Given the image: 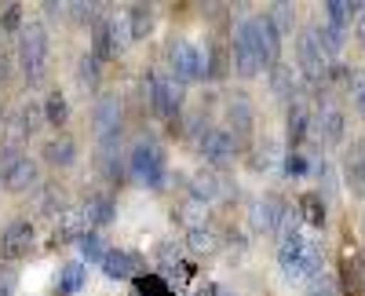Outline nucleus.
I'll return each instance as SVG.
<instances>
[{
	"mask_svg": "<svg viewBox=\"0 0 365 296\" xmlns=\"http://www.w3.org/2000/svg\"><path fill=\"white\" fill-rule=\"evenodd\" d=\"M278 267L289 282H299V278H318L322 275V249L303 238V234H285L282 245H278Z\"/></svg>",
	"mask_w": 365,
	"mask_h": 296,
	"instance_id": "nucleus-1",
	"label": "nucleus"
},
{
	"mask_svg": "<svg viewBox=\"0 0 365 296\" xmlns=\"http://www.w3.org/2000/svg\"><path fill=\"white\" fill-rule=\"evenodd\" d=\"M48 29L44 22H26L19 29V63H22V73L29 84H37L44 77V66H48Z\"/></svg>",
	"mask_w": 365,
	"mask_h": 296,
	"instance_id": "nucleus-2",
	"label": "nucleus"
},
{
	"mask_svg": "<svg viewBox=\"0 0 365 296\" xmlns=\"http://www.w3.org/2000/svg\"><path fill=\"white\" fill-rule=\"evenodd\" d=\"M128 168L132 175L143 183V187H165V175H168V165H165V150L154 143V139H139L128 154Z\"/></svg>",
	"mask_w": 365,
	"mask_h": 296,
	"instance_id": "nucleus-3",
	"label": "nucleus"
},
{
	"mask_svg": "<svg viewBox=\"0 0 365 296\" xmlns=\"http://www.w3.org/2000/svg\"><path fill=\"white\" fill-rule=\"evenodd\" d=\"M208 73V55L190 44V41H172L168 44V77L175 84H190V81H201Z\"/></svg>",
	"mask_w": 365,
	"mask_h": 296,
	"instance_id": "nucleus-4",
	"label": "nucleus"
},
{
	"mask_svg": "<svg viewBox=\"0 0 365 296\" xmlns=\"http://www.w3.org/2000/svg\"><path fill=\"white\" fill-rule=\"evenodd\" d=\"M146 96H150V106H154L161 117L175 121L179 110H182V84H175L168 73H150L146 77Z\"/></svg>",
	"mask_w": 365,
	"mask_h": 296,
	"instance_id": "nucleus-5",
	"label": "nucleus"
},
{
	"mask_svg": "<svg viewBox=\"0 0 365 296\" xmlns=\"http://www.w3.org/2000/svg\"><path fill=\"white\" fill-rule=\"evenodd\" d=\"M296 58H299V73L307 84H322L325 73H329V63H325V55L318 51V41L311 29H303L299 41H296Z\"/></svg>",
	"mask_w": 365,
	"mask_h": 296,
	"instance_id": "nucleus-6",
	"label": "nucleus"
},
{
	"mask_svg": "<svg viewBox=\"0 0 365 296\" xmlns=\"http://www.w3.org/2000/svg\"><path fill=\"white\" fill-rule=\"evenodd\" d=\"M252 223H256V230H263V234H285L289 205H285L278 194H263V198L252 205Z\"/></svg>",
	"mask_w": 365,
	"mask_h": 296,
	"instance_id": "nucleus-7",
	"label": "nucleus"
},
{
	"mask_svg": "<svg viewBox=\"0 0 365 296\" xmlns=\"http://www.w3.org/2000/svg\"><path fill=\"white\" fill-rule=\"evenodd\" d=\"M249 34H252V44H256L259 63H263V66H274V63H278V55H282V34L274 29V22H270L267 15L249 19Z\"/></svg>",
	"mask_w": 365,
	"mask_h": 296,
	"instance_id": "nucleus-8",
	"label": "nucleus"
},
{
	"mask_svg": "<svg viewBox=\"0 0 365 296\" xmlns=\"http://www.w3.org/2000/svg\"><path fill=\"white\" fill-rule=\"evenodd\" d=\"M197 150H201V158H205L212 168H223V165H230L234 154H237V139H234L227 128H208V132L201 136V143H197Z\"/></svg>",
	"mask_w": 365,
	"mask_h": 296,
	"instance_id": "nucleus-9",
	"label": "nucleus"
},
{
	"mask_svg": "<svg viewBox=\"0 0 365 296\" xmlns=\"http://www.w3.org/2000/svg\"><path fill=\"white\" fill-rule=\"evenodd\" d=\"M230 58H234V73L237 77H256L263 70L259 55H256V44H252V34H249V19L234 29V48H230Z\"/></svg>",
	"mask_w": 365,
	"mask_h": 296,
	"instance_id": "nucleus-10",
	"label": "nucleus"
},
{
	"mask_svg": "<svg viewBox=\"0 0 365 296\" xmlns=\"http://www.w3.org/2000/svg\"><path fill=\"white\" fill-rule=\"evenodd\" d=\"M120 99L117 96H103L99 103H96V113H91V125H96V136H99V143H103V150H110L113 146V139H117V132H120Z\"/></svg>",
	"mask_w": 365,
	"mask_h": 296,
	"instance_id": "nucleus-11",
	"label": "nucleus"
},
{
	"mask_svg": "<svg viewBox=\"0 0 365 296\" xmlns=\"http://www.w3.org/2000/svg\"><path fill=\"white\" fill-rule=\"evenodd\" d=\"M29 249H34V223L29 220H11L0 234V256L4 260H22Z\"/></svg>",
	"mask_w": 365,
	"mask_h": 296,
	"instance_id": "nucleus-12",
	"label": "nucleus"
},
{
	"mask_svg": "<svg viewBox=\"0 0 365 296\" xmlns=\"http://www.w3.org/2000/svg\"><path fill=\"white\" fill-rule=\"evenodd\" d=\"M227 125H230V136L241 139V136H249L252 125H256V110H252V99L245 92H234L227 99Z\"/></svg>",
	"mask_w": 365,
	"mask_h": 296,
	"instance_id": "nucleus-13",
	"label": "nucleus"
},
{
	"mask_svg": "<svg viewBox=\"0 0 365 296\" xmlns=\"http://www.w3.org/2000/svg\"><path fill=\"white\" fill-rule=\"evenodd\" d=\"M311 34H314V41H318V51L325 55V63H336V58L344 55V44H347V29H336V26H329V22H322V26H311Z\"/></svg>",
	"mask_w": 365,
	"mask_h": 296,
	"instance_id": "nucleus-14",
	"label": "nucleus"
},
{
	"mask_svg": "<svg viewBox=\"0 0 365 296\" xmlns=\"http://www.w3.org/2000/svg\"><path fill=\"white\" fill-rule=\"evenodd\" d=\"M37 183H41V168L29 161V158H22L8 175H4V187L11 190V194H26V190H37Z\"/></svg>",
	"mask_w": 365,
	"mask_h": 296,
	"instance_id": "nucleus-15",
	"label": "nucleus"
},
{
	"mask_svg": "<svg viewBox=\"0 0 365 296\" xmlns=\"http://www.w3.org/2000/svg\"><path fill=\"white\" fill-rule=\"evenodd\" d=\"M41 121H44V106H37V103H26L22 110H19V117L11 121V146H19L22 139H29L37 128H41Z\"/></svg>",
	"mask_w": 365,
	"mask_h": 296,
	"instance_id": "nucleus-16",
	"label": "nucleus"
},
{
	"mask_svg": "<svg viewBox=\"0 0 365 296\" xmlns=\"http://www.w3.org/2000/svg\"><path fill=\"white\" fill-rule=\"evenodd\" d=\"M84 227H110L113 223V201L106 194H88V201L81 205Z\"/></svg>",
	"mask_w": 365,
	"mask_h": 296,
	"instance_id": "nucleus-17",
	"label": "nucleus"
},
{
	"mask_svg": "<svg viewBox=\"0 0 365 296\" xmlns=\"http://www.w3.org/2000/svg\"><path fill=\"white\" fill-rule=\"evenodd\" d=\"M44 161L48 165H55V168H70L73 161H77V143L70 139V136H58V139H48L44 143Z\"/></svg>",
	"mask_w": 365,
	"mask_h": 296,
	"instance_id": "nucleus-18",
	"label": "nucleus"
},
{
	"mask_svg": "<svg viewBox=\"0 0 365 296\" xmlns=\"http://www.w3.org/2000/svg\"><path fill=\"white\" fill-rule=\"evenodd\" d=\"M318 136H322V143H329V146H340V143H344V136H347V121H344V113H340L336 106L322 110Z\"/></svg>",
	"mask_w": 365,
	"mask_h": 296,
	"instance_id": "nucleus-19",
	"label": "nucleus"
},
{
	"mask_svg": "<svg viewBox=\"0 0 365 296\" xmlns=\"http://www.w3.org/2000/svg\"><path fill=\"white\" fill-rule=\"evenodd\" d=\"M88 282V267H84V260H70L63 263V271H58V292L63 296H77Z\"/></svg>",
	"mask_w": 365,
	"mask_h": 296,
	"instance_id": "nucleus-20",
	"label": "nucleus"
},
{
	"mask_svg": "<svg viewBox=\"0 0 365 296\" xmlns=\"http://www.w3.org/2000/svg\"><path fill=\"white\" fill-rule=\"evenodd\" d=\"M358 15H361V4H354V0H329L325 4V22L336 29H347L351 22H358Z\"/></svg>",
	"mask_w": 365,
	"mask_h": 296,
	"instance_id": "nucleus-21",
	"label": "nucleus"
},
{
	"mask_svg": "<svg viewBox=\"0 0 365 296\" xmlns=\"http://www.w3.org/2000/svg\"><path fill=\"white\" fill-rule=\"evenodd\" d=\"M190 198L197 201V205H208V201H216L220 194H223V183L216 180L212 172H197V175H190Z\"/></svg>",
	"mask_w": 365,
	"mask_h": 296,
	"instance_id": "nucleus-22",
	"label": "nucleus"
},
{
	"mask_svg": "<svg viewBox=\"0 0 365 296\" xmlns=\"http://www.w3.org/2000/svg\"><path fill=\"white\" fill-rule=\"evenodd\" d=\"M187 249L197 252V256H208V252H216L220 249V238H216V230H212L208 223H197L187 230Z\"/></svg>",
	"mask_w": 365,
	"mask_h": 296,
	"instance_id": "nucleus-23",
	"label": "nucleus"
},
{
	"mask_svg": "<svg viewBox=\"0 0 365 296\" xmlns=\"http://www.w3.org/2000/svg\"><path fill=\"white\" fill-rule=\"evenodd\" d=\"M103 267V275L106 278H128L132 271H135V256L132 252H125V249H110L106 252V260L99 263Z\"/></svg>",
	"mask_w": 365,
	"mask_h": 296,
	"instance_id": "nucleus-24",
	"label": "nucleus"
},
{
	"mask_svg": "<svg viewBox=\"0 0 365 296\" xmlns=\"http://www.w3.org/2000/svg\"><path fill=\"white\" fill-rule=\"evenodd\" d=\"M270 92L278 99H292L296 96V73H292V66L282 63V58L270 66Z\"/></svg>",
	"mask_w": 365,
	"mask_h": 296,
	"instance_id": "nucleus-25",
	"label": "nucleus"
},
{
	"mask_svg": "<svg viewBox=\"0 0 365 296\" xmlns=\"http://www.w3.org/2000/svg\"><path fill=\"white\" fill-rule=\"evenodd\" d=\"M125 19H128V29H132V41H143L150 29H154V8L150 4H132Z\"/></svg>",
	"mask_w": 365,
	"mask_h": 296,
	"instance_id": "nucleus-26",
	"label": "nucleus"
},
{
	"mask_svg": "<svg viewBox=\"0 0 365 296\" xmlns=\"http://www.w3.org/2000/svg\"><path fill=\"white\" fill-rule=\"evenodd\" d=\"M77 245H81V260H84V263H103V260H106V252H110L99 230H84Z\"/></svg>",
	"mask_w": 365,
	"mask_h": 296,
	"instance_id": "nucleus-27",
	"label": "nucleus"
},
{
	"mask_svg": "<svg viewBox=\"0 0 365 296\" xmlns=\"http://www.w3.org/2000/svg\"><path fill=\"white\" fill-rule=\"evenodd\" d=\"M81 234H84V216L81 209H66L63 216H58V227H55V238L58 242H81Z\"/></svg>",
	"mask_w": 365,
	"mask_h": 296,
	"instance_id": "nucleus-28",
	"label": "nucleus"
},
{
	"mask_svg": "<svg viewBox=\"0 0 365 296\" xmlns=\"http://www.w3.org/2000/svg\"><path fill=\"white\" fill-rule=\"evenodd\" d=\"M307 132H311V117H307V110H303L299 103H292V106H289V143L299 146L303 139H307Z\"/></svg>",
	"mask_w": 365,
	"mask_h": 296,
	"instance_id": "nucleus-29",
	"label": "nucleus"
},
{
	"mask_svg": "<svg viewBox=\"0 0 365 296\" xmlns=\"http://www.w3.org/2000/svg\"><path fill=\"white\" fill-rule=\"evenodd\" d=\"M299 216L307 220L311 227H322L325 223V201H322V194H303L299 198Z\"/></svg>",
	"mask_w": 365,
	"mask_h": 296,
	"instance_id": "nucleus-30",
	"label": "nucleus"
},
{
	"mask_svg": "<svg viewBox=\"0 0 365 296\" xmlns=\"http://www.w3.org/2000/svg\"><path fill=\"white\" fill-rule=\"evenodd\" d=\"M66 117H70L66 96H63V92H51V96L44 99V121H48V125H66Z\"/></svg>",
	"mask_w": 365,
	"mask_h": 296,
	"instance_id": "nucleus-31",
	"label": "nucleus"
},
{
	"mask_svg": "<svg viewBox=\"0 0 365 296\" xmlns=\"http://www.w3.org/2000/svg\"><path fill=\"white\" fill-rule=\"evenodd\" d=\"M267 19L274 22V29H278V34H282V37H289V34H292V26H296V15H292V4H274Z\"/></svg>",
	"mask_w": 365,
	"mask_h": 296,
	"instance_id": "nucleus-32",
	"label": "nucleus"
},
{
	"mask_svg": "<svg viewBox=\"0 0 365 296\" xmlns=\"http://www.w3.org/2000/svg\"><path fill=\"white\" fill-rule=\"evenodd\" d=\"M37 209H41V216H48V220L63 216V213H66V209H63V194H58L55 187H44V190H41V205H37Z\"/></svg>",
	"mask_w": 365,
	"mask_h": 296,
	"instance_id": "nucleus-33",
	"label": "nucleus"
},
{
	"mask_svg": "<svg viewBox=\"0 0 365 296\" xmlns=\"http://www.w3.org/2000/svg\"><path fill=\"white\" fill-rule=\"evenodd\" d=\"M347 180H351V190L358 198H365V165H361L358 150H354V158H347Z\"/></svg>",
	"mask_w": 365,
	"mask_h": 296,
	"instance_id": "nucleus-34",
	"label": "nucleus"
},
{
	"mask_svg": "<svg viewBox=\"0 0 365 296\" xmlns=\"http://www.w3.org/2000/svg\"><path fill=\"white\" fill-rule=\"evenodd\" d=\"M77 81H81L84 88H96V84H99V58H96V55H84V58H81Z\"/></svg>",
	"mask_w": 365,
	"mask_h": 296,
	"instance_id": "nucleus-35",
	"label": "nucleus"
},
{
	"mask_svg": "<svg viewBox=\"0 0 365 296\" xmlns=\"http://www.w3.org/2000/svg\"><path fill=\"white\" fill-rule=\"evenodd\" d=\"M303 296H336V282H332L329 275H318V278L307 282V292Z\"/></svg>",
	"mask_w": 365,
	"mask_h": 296,
	"instance_id": "nucleus-36",
	"label": "nucleus"
},
{
	"mask_svg": "<svg viewBox=\"0 0 365 296\" xmlns=\"http://www.w3.org/2000/svg\"><path fill=\"white\" fill-rule=\"evenodd\" d=\"M19 161H22V150H19V146H11V143L0 146V180H4V175H8Z\"/></svg>",
	"mask_w": 365,
	"mask_h": 296,
	"instance_id": "nucleus-37",
	"label": "nucleus"
},
{
	"mask_svg": "<svg viewBox=\"0 0 365 296\" xmlns=\"http://www.w3.org/2000/svg\"><path fill=\"white\" fill-rule=\"evenodd\" d=\"M351 96H354V106H358L361 121H365V73H354L351 77Z\"/></svg>",
	"mask_w": 365,
	"mask_h": 296,
	"instance_id": "nucleus-38",
	"label": "nucleus"
},
{
	"mask_svg": "<svg viewBox=\"0 0 365 296\" xmlns=\"http://www.w3.org/2000/svg\"><path fill=\"white\" fill-rule=\"evenodd\" d=\"M135 285H139L143 296H165V292H168V285H165L161 278H154V275H150V278H139Z\"/></svg>",
	"mask_w": 365,
	"mask_h": 296,
	"instance_id": "nucleus-39",
	"label": "nucleus"
},
{
	"mask_svg": "<svg viewBox=\"0 0 365 296\" xmlns=\"http://www.w3.org/2000/svg\"><path fill=\"white\" fill-rule=\"evenodd\" d=\"M274 158H278V143H270V139H267V143L259 146V158H256V168H270V165H274Z\"/></svg>",
	"mask_w": 365,
	"mask_h": 296,
	"instance_id": "nucleus-40",
	"label": "nucleus"
},
{
	"mask_svg": "<svg viewBox=\"0 0 365 296\" xmlns=\"http://www.w3.org/2000/svg\"><path fill=\"white\" fill-rule=\"evenodd\" d=\"M66 8H70V19L91 22V19H96V8H99V4H66Z\"/></svg>",
	"mask_w": 365,
	"mask_h": 296,
	"instance_id": "nucleus-41",
	"label": "nucleus"
},
{
	"mask_svg": "<svg viewBox=\"0 0 365 296\" xmlns=\"http://www.w3.org/2000/svg\"><path fill=\"white\" fill-rule=\"evenodd\" d=\"M303 168H307L303 154H289V158H285V172H289V175H303Z\"/></svg>",
	"mask_w": 365,
	"mask_h": 296,
	"instance_id": "nucleus-42",
	"label": "nucleus"
},
{
	"mask_svg": "<svg viewBox=\"0 0 365 296\" xmlns=\"http://www.w3.org/2000/svg\"><path fill=\"white\" fill-rule=\"evenodd\" d=\"M158 256H161L165 263H172V260L179 256V245H161V249H158Z\"/></svg>",
	"mask_w": 365,
	"mask_h": 296,
	"instance_id": "nucleus-43",
	"label": "nucleus"
},
{
	"mask_svg": "<svg viewBox=\"0 0 365 296\" xmlns=\"http://www.w3.org/2000/svg\"><path fill=\"white\" fill-rule=\"evenodd\" d=\"M15 22H19V4H11L8 15H4V26H8V29H15Z\"/></svg>",
	"mask_w": 365,
	"mask_h": 296,
	"instance_id": "nucleus-44",
	"label": "nucleus"
},
{
	"mask_svg": "<svg viewBox=\"0 0 365 296\" xmlns=\"http://www.w3.org/2000/svg\"><path fill=\"white\" fill-rule=\"evenodd\" d=\"M354 26H358V37H361V44H365V4H361V15H358Z\"/></svg>",
	"mask_w": 365,
	"mask_h": 296,
	"instance_id": "nucleus-45",
	"label": "nucleus"
},
{
	"mask_svg": "<svg viewBox=\"0 0 365 296\" xmlns=\"http://www.w3.org/2000/svg\"><path fill=\"white\" fill-rule=\"evenodd\" d=\"M212 296H234L230 289H223V285H216V289H212Z\"/></svg>",
	"mask_w": 365,
	"mask_h": 296,
	"instance_id": "nucleus-46",
	"label": "nucleus"
}]
</instances>
